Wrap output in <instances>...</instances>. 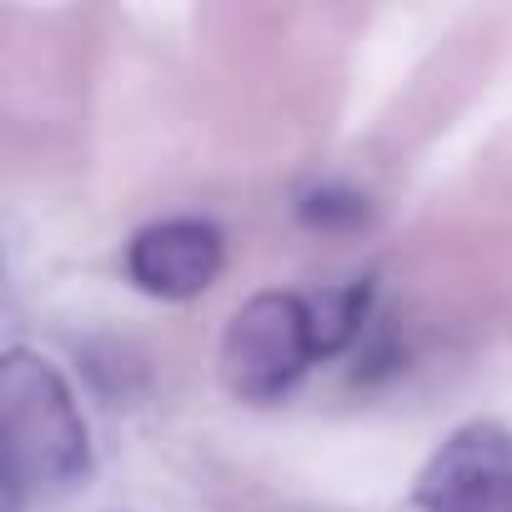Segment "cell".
Returning <instances> with one entry per match:
<instances>
[{"label": "cell", "mask_w": 512, "mask_h": 512, "mask_svg": "<svg viewBox=\"0 0 512 512\" xmlns=\"http://www.w3.org/2000/svg\"><path fill=\"white\" fill-rule=\"evenodd\" d=\"M317 332H312V307L297 292H256L241 302L221 332V387L236 402H277L287 397L307 367L317 362Z\"/></svg>", "instance_id": "2"}, {"label": "cell", "mask_w": 512, "mask_h": 512, "mask_svg": "<svg viewBox=\"0 0 512 512\" xmlns=\"http://www.w3.org/2000/svg\"><path fill=\"white\" fill-rule=\"evenodd\" d=\"M226 267V236L206 216H166L131 236L126 277L136 292L156 302H191L201 297Z\"/></svg>", "instance_id": "4"}, {"label": "cell", "mask_w": 512, "mask_h": 512, "mask_svg": "<svg viewBox=\"0 0 512 512\" xmlns=\"http://www.w3.org/2000/svg\"><path fill=\"white\" fill-rule=\"evenodd\" d=\"M417 512H512V427L467 422L437 442L412 482Z\"/></svg>", "instance_id": "3"}, {"label": "cell", "mask_w": 512, "mask_h": 512, "mask_svg": "<svg viewBox=\"0 0 512 512\" xmlns=\"http://www.w3.org/2000/svg\"><path fill=\"white\" fill-rule=\"evenodd\" d=\"M307 307H312L317 352H322V357H332V352H342V347L357 337V327H362V317H367V282L327 287V292L307 297Z\"/></svg>", "instance_id": "5"}, {"label": "cell", "mask_w": 512, "mask_h": 512, "mask_svg": "<svg viewBox=\"0 0 512 512\" xmlns=\"http://www.w3.org/2000/svg\"><path fill=\"white\" fill-rule=\"evenodd\" d=\"M0 417H6V512H26V497L56 502L91 477V427L51 357L26 347L6 352Z\"/></svg>", "instance_id": "1"}]
</instances>
